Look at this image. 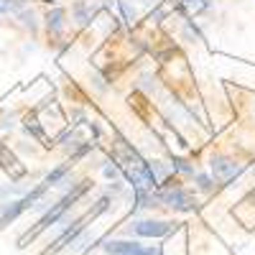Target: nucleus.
<instances>
[{
    "instance_id": "39448f33",
    "label": "nucleus",
    "mask_w": 255,
    "mask_h": 255,
    "mask_svg": "<svg viewBox=\"0 0 255 255\" xmlns=\"http://www.w3.org/2000/svg\"><path fill=\"white\" fill-rule=\"evenodd\" d=\"M64 8H54V10H49L46 13V26H49V31L51 33H59L61 31V26H64Z\"/></svg>"
},
{
    "instance_id": "6e6552de",
    "label": "nucleus",
    "mask_w": 255,
    "mask_h": 255,
    "mask_svg": "<svg viewBox=\"0 0 255 255\" xmlns=\"http://www.w3.org/2000/svg\"><path fill=\"white\" fill-rule=\"evenodd\" d=\"M18 18L23 20V26H26V28L36 31V15H33V10H28V8H26V10H20V13H18Z\"/></svg>"
},
{
    "instance_id": "f8f14e48",
    "label": "nucleus",
    "mask_w": 255,
    "mask_h": 255,
    "mask_svg": "<svg viewBox=\"0 0 255 255\" xmlns=\"http://www.w3.org/2000/svg\"><path fill=\"white\" fill-rule=\"evenodd\" d=\"M115 174H118V171H115L113 166H105V176H108V179H115Z\"/></svg>"
},
{
    "instance_id": "f257e3e1",
    "label": "nucleus",
    "mask_w": 255,
    "mask_h": 255,
    "mask_svg": "<svg viewBox=\"0 0 255 255\" xmlns=\"http://www.w3.org/2000/svg\"><path fill=\"white\" fill-rule=\"evenodd\" d=\"M0 168L10 176V181H20L28 171H26V166L18 161V156L10 151V148L5 143H0Z\"/></svg>"
},
{
    "instance_id": "1a4fd4ad",
    "label": "nucleus",
    "mask_w": 255,
    "mask_h": 255,
    "mask_svg": "<svg viewBox=\"0 0 255 255\" xmlns=\"http://www.w3.org/2000/svg\"><path fill=\"white\" fill-rule=\"evenodd\" d=\"M197 184H199V189H204V191H212V189H215V184H212L207 176H197Z\"/></svg>"
},
{
    "instance_id": "0eeeda50",
    "label": "nucleus",
    "mask_w": 255,
    "mask_h": 255,
    "mask_svg": "<svg viewBox=\"0 0 255 255\" xmlns=\"http://www.w3.org/2000/svg\"><path fill=\"white\" fill-rule=\"evenodd\" d=\"M28 8V0H5V13H20Z\"/></svg>"
},
{
    "instance_id": "f03ea898",
    "label": "nucleus",
    "mask_w": 255,
    "mask_h": 255,
    "mask_svg": "<svg viewBox=\"0 0 255 255\" xmlns=\"http://www.w3.org/2000/svg\"><path fill=\"white\" fill-rule=\"evenodd\" d=\"M158 199H161V204H168V207H174V209H184V212H189V209L197 207L194 197H191L189 191H184L181 186L166 189L163 194H158Z\"/></svg>"
},
{
    "instance_id": "4468645a",
    "label": "nucleus",
    "mask_w": 255,
    "mask_h": 255,
    "mask_svg": "<svg viewBox=\"0 0 255 255\" xmlns=\"http://www.w3.org/2000/svg\"><path fill=\"white\" fill-rule=\"evenodd\" d=\"M44 3H49V5H54V3H59V0H44Z\"/></svg>"
},
{
    "instance_id": "9b49d317",
    "label": "nucleus",
    "mask_w": 255,
    "mask_h": 255,
    "mask_svg": "<svg viewBox=\"0 0 255 255\" xmlns=\"http://www.w3.org/2000/svg\"><path fill=\"white\" fill-rule=\"evenodd\" d=\"M77 15H79V23H87V20H90V15H87V10H84L82 3L77 5Z\"/></svg>"
},
{
    "instance_id": "423d86ee",
    "label": "nucleus",
    "mask_w": 255,
    "mask_h": 255,
    "mask_svg": "<svg viewBox=\"0 0 255 255\" xmlns=\"http://www.w3.org/2000/svg\"><path fill=\"white\" fill-rule=\"evenodd\" d=\"M23 128H26V133H31L33 138H38L44 145H49L46 143V135H44V130H41V125H38V120H36V115H28L26 120H23Z\"/></svg>"
},
{
    "instance_id": "20e7f679",
    "label": "nucleus",
    "mask_w": 255,
    "mask_h": 255,
    "mask_svg": "<svg viewBox=\"0 0 255 255\" xmlns=\"http://www.w3.org/2000/svg\"><path fill=\"white\" fill-rule=\"evenodd\" d=\"M209 166H212V174H215L217 181H230V179H235L238 171H240V166L235 161L225 158V156H215Z\"/></svg>"
},
{
    "instance_id": "ddd939ff",
    "label": "nucleus",
    "mask_w": 255,
    "mask_h": 255,
    "mask_svg": "<svg viewBox=\"0 0 255 255\" xmlns=\"http://www.w3.org/2000/svg\"><path fill=\"white\" fill-rule=\"evenodd\" d=\"M0 15H5V0H0Z\"/></svg>"
},
{
    "instance_id": "7ed1b4c3",
    "label": "nucleus",
    "mask_w": 255,
    "mask_h": 255,
    "mask_svg": "<svg viewBox=\"0 0 255 255\" xmlns=\"http://www.w3.org/2000/svg\"><path fill=\"white\" fill-rule=\"evenodd\" d=\"M176 225L174 222H153V220H143V222H135L130 227V232H135V235H143V238H163L168 235Z\"/></svg>"
},
{
    "instance_id": "9d476101",
    "label": "nucleus",
    "mask_w": 255,
    "mask_h": 255,
    "mask_svg": "<svg viewBox=\"0 0 255 255\" xmlns=\"http://www.w3.org/2000/svg\"><path fill=\"white\" fill-rule=\"evenodd\" d=\"M174 166L179 168V171H186V174H194V168H191V166H189L186 161H181V158H176V161H174Z\"/></svg>"
}]
</instances>
